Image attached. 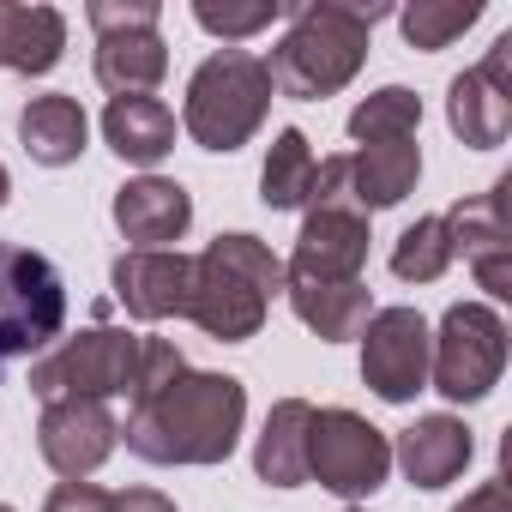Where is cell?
Listing matches in <instances>:
<instances>
[{"mask_svg":"<svg viewBox=\"0 0 512 512\" xmlns=\"http://www.w3.org/2000/svg\"><path fill=\"white\" fill-rule=\"evenodd\" d=\"M187 374V362H181V350H175V338H139V374H133V404H145V398H157L169 380H181Z\"/></svg>","mask_w":512,"mask_h":512,"instance_id":"29","label":"cell"},{"mask_svg":"<svg viewBox=\"0 0 512 512\" xmlns=\"http://www.w3.org/2000/svg\"><path fill=\"white\" fill-rule=\"evenodd\" d=\"M446 121H452V133H458L464 145H476V151H488V145L506 139V127H512V37H500L482 67H470V73L452 79V91H446Z\"/></svg>","mask_w":512,"mask_h":512,"instance_id":"11","label":"cell"},{"mask_svg":"<svg viewBox=\"0 0 512 512\" xmlns=\"http://www.w3.org/2000/svg\"><path fill=\"white\" fill-rule=\"evenodd\" d=\"M362 260H368V217L362 211H308L284 278L344 284V278H362Z\"/></svg>","mask_w":512,"mask_h":512,"instance_id":"14","label":"cell"},{"mask_svg":"<svg viewBox=\"0 0 512 512\" xmlns=\"http://www.w3.org/2000/svg\"><path fill=\"white\" fill-rule=\"evenodd\" d=\"M115 296L133 320H169V314H187V296H193V260L175 247H133L115 260Z\"/></svg>","mask_w":512,"mask_h":512,"instance_id":"13","label":"cell"},{"mask_svg":"<svg viewBox=\"0 0 512 512\" xmlns=\"http://www.w3.org/2000/svg\"><path fill=\"white\" fill-rule=\"evenodd\" d=\"M133 374H139V338L115 332V326H91V332H79L31 362V392L43 404H55V398H97L103 404L115 392H133Z\"/></svg>","mask_w":512,"mask_h":512,"instance_id":"6","label":"cell"},{"mask_svg":"<svg viewBox=\"0 0 512 512\" xmlns=\"http://www.w3.org/2000/svg\"><path fill=\"white\" fill-rule=\"evenodd\" d=\"M482 19V0H416V7L398 13L410 49H446L452 37H464Z\"/></svg>","mask_w":512,"mask_h":512,"instance_id":"27","label":"cell"},{"mask_svg":"<svg viewBox=\"0 0 512 512\" xmlns=\"http://www.w3.org/2000/svg\"><path fill=\"white\" fill-rule=\"evenodd\" d=\"M308 193H314V151H308V139L296 127H284L272 139L266 169H260V199L272 211H296V205H308Z\"/></svg>","mask_w":512,"mask_h":512,"instance_id":"24","label":"cell"},{"mask_svg":"<svg viewBox=\"0 0 512 512\" xmlns=\"http://www.w3.org/2000/svg\"><path fill=\"white\" fill-rule=\"evenodd\" d=\"M109 512H175V500H163L157 488H127V494H109Z\"/></svg>","mask_w":512,"mask_h":512,"instance_id":"32","label":"cell"},{"mask_svg":"<svg viewBox=\"0 0 512 512\" xmlns=\"http://www.w3.org/2000/svg\"><path fill=\"white\" fill-rule=\"evenodd\" d=\"M290 13V31L284 43L272 49L266 73H272V91L284 97H332L344 91L362 61H368V31L386 7H338V0H320V7H284Z\"/></svg>","mask_w":512,"mask_h":512,"instance_id":"3","label":"cell"},{"mask_svg":"<svg viewBox=\"0 0 512 512\" xmlns=\"http://www.w3.org/2000/svg\"><path fill=\"white\" fill-rule=\"evenodd\" d=\"M67 49V19L55 7H13L0 0V67L13 73H49Z\"/></svg>","mask_w":512,"mask_h":512,"instance_id":"20","label":"cell"},{"mask_svg":"<svg viewBox=\"0 0 512 512\" xmlns=\"http://www.w3.org/2000/svg\"><path fill=\"white\" fill-rule=\"evenodd\" d=\"M85 133H91V127H85V109H79L73 97H31L25 115H19V139H25L31 163H43V169L79 163Z\"/></svg>","mask_w":512,"mask_h":512,"instance_id":"21","label":"cell"},{"mask_svg":"<svg viewBox=\"0 0 512 512\" xmlns=\"http://www.w3.org/2000/svg\"><path fill=\"white\" fill-rule=\"evenodd\" d=\"M115 440H121V428H115L109 404H97V398H55V404H43L37 446H43V458L55 464V476L85 482V476L115 452Z\"/></svg>","mask_w":512,"mask_h":512,"instance_id":"12","label":"cell"},{"mask_svg":"<svg viewBox=\"0 0 512 512\" xmlns=\"http://www.w3.org/2000/svg\"><path fill=\"white\" fill-rule=\"evenodd\" d=\"M428 320L416 308H380L362 326V380L374 386V398L386 404H410L428 386Z\"/></svg>","mask_w":512,"mask_h":512,"instance_id":"10","label":"cell"},{"mask_svg":"<svg viewBox=\"0 0 512 512\" xmlns=\"http://www.w3.org/2000/svg\"><path fill=\"white\" fill-rule=\"evenodd\" d=\"M0 512H13V506H0Z\"/></svg>","mask_w":512,"mask_h":512,"instance_id":"35","label":"cell"},{"mask_svg":"<svg viewBox=\"0 0 512 512\" xmlns=\"http://www.w3.org/2000/svg\"><path fill=\"white\" fill-rule=\"evenodd\" d=\"M506 368V326L488 302H452L440 320V338L428 344V374L434 392H446L452 404H476L494 392Z\"/></svg>","mask_w":512,"mask_h":512,"instance_id":"7","label":"cell"},{"mask_svg":"<svg viewBox=\"0 0 512 512\" xmlns=\"http://www.w3.org/2000/svg\"><path fill=\"white\" fill-rule=\"evenodd\" d=\"M308 422H314V404L308 398H278L266 428H260V446H253V470L272 488H302L308 482Z\"/></svg>","mask_w":512,"mask_h":512,"instance_id":"19","label":"cell"},{"mask_svg":"<svg viewBox=\"0 0 512 512\" xmlns=\"http://www.w3.org/2000/svg\"><path fill=\"white\" fill-rule=\"evenodd\" d=\"M163 13H157V0H91V25L97 37L103 31H151Z\"/></svg>","mask_w":512,"mask_h":512,"instance_id":"30","label":"cell"},{"mask_svg":"<svg viewBox=\"0 0 512 512\" xmlns=\"http://www.w3.org/2000/svg\"><path fill=\"white\" fill-rule=\"evenodd\" d=\"M446 266H452V235H446V223L440 217H416L398 235V247H392V272L404 284H434Z\"/></svg>","mask_w":512,"mask_h":512,"instance_id":"26","label":"cell"},{"mask_svg":"<svg viewBox=\"0 0 512 512\" xmlns=\"http://www.w3.org/2000/svg\"><path fill=\"white\" fill-rule=\"evenodd\" d=\"M350 175H356V205H362V211H386V205H398V199L416 187L422 151H416L410 139L362 145V151L350 157Z\"/></svg>","mask_w":512,"mask_h":512,"instance_id":"23","label":"cell"},{"mask_svg":"<svg viewBox=\"0 0 512 512\" xmlns=\"http://www.w3.org/2000/svg\"><path fill=\"white\" fill-rule=\"evenodd\" d=\"M7 193H13V181H7V169H0V205H7Z\"/></svg>","mask_w":512,"mask_h":512,"instance_id":"34","label":"cell"},{"mask_svg":"<svg viewBox=\"0 0 512 512\" xmlns=\"http://www.w3.org/2000/svg\"><path fill=\"white\" fill-rule=\"evenodd\" d=\"M470 428L458 416H422L416 428L398 434V464L416 488H446L464 464H470Z\"/></svg>","mask_w":512,"mask_h":512,"instance_id":"17","label":"cell"},{"mask_svg":"<svg viewBox=\"0 0 512 512\" xmlns=\"http://www.w3.org/2000/svg\"><path fill=\"white\" fill-rule=\"evenodd\" d=\"M392 470V446L374 422H362L356 410H314L308 422V476L344 500H362L386 482Z\"/></svg>","mask_w":512,"mask_h":512,"instance_id":"8","label":"cell"},{"mask_svg":"<svg viewBox=\"0 0 512 512\" xmlns=\"http://www.w3.org/2000/svg\"><path fill=\"white\" fill-rule=\"evenodd\" d=\"M440 223L452 235V260L464 253L476 284L494 302H512V175H500L476 199H458Z\"/></svg>","mask_w":512,"mask_h":512,"instance_id":"9","label":"cell"},{"mask_svg":"<svg viewBox=\"0 0 512 512\" xmlns=\"http://www.w3.org/2000/svg\"><path fill=\"white\" fill-rule=\"evenodd\" d=\"M115 223H121V235H127L133 247H151V253H157V247H169V241L187 235L193 199H187L181 181L145 175V181H127V187L115 193Z\"/></svg>","mask_w":512,"mask_h":512,"instance_id":"15","label":"cell"},{"mask_svg":"<svg viewBox=\"0 0 512 512\" xmlns=\"http://www.w3.org/2000/svg\"><path fill=\"white\" fill-rule=\"evenodd\" d=\"M103 139L115 145V157L127 163H157L175 145V115L157 97H109L103 109Z\"/></svg>","mask_w":512,"mask_h":512,"instance_id":"22","label":"cell"},{"mask_svg":"<svg viewBox=\"0 0 512 512\" xmlns=\"http://www.w3.org/2000/svg\"><path fill=\"white\" fill-rule=\"evenodd\" d=\"M163 73H169V43L157 37V25L151 31H103L97 37V79H103V91L145 97V91L163 85Z\"/></svg>","mask_w":512,"mask_h":512,"instance_id":"18","label":"cell"},{"mask_svg":"<svg viewBox=\"0 0 512 512\" xmlns=\"http://www.w3.org/2000/svg\"><path fill=\"white\" fill-rule=\"evenodd\" d=\"M284 290V260L260 241V235H217L199 260H193V296H187V320L223 344H241L266 326L272 296Z\"/></svg>","mask_w":512,"mask_h":512,"instance_id":"2","label":"cell"},{"mask_svg":"<svg viewBox=\"0 0 512 512\" xmlns=\"http://www.w3.org/2000/svg\"><path fill=\"white\" fill-rule=\"evenodd\" d=\"M284 296L296 308V320L308 332H320L326 344H344V338H362V326L374 320V296L362 278H344V284H320V278H284Z\"/></svg>","mask_w":512,"mask_h":512,"instance_id":"16","label":"cell"},{"mask_svg":"<svg viewBox=\"0 0 512 512\" xmlns=\"http://www.w3.org/2000/svg\"><path fill=\"white\" fill-rule=\"evenodd\" d=\"M67 326V284L55 260L0 241V362L43 356Z\"/></svg>","mask_w":512,"mask_h":512,"instance_id":"5","label":"cell"},{"mask_svg":"<svg viewBox=\"0 0 512 512\" xmlns=\"http://www.w3.org/2000/svg\"><path fill=\"white\" fill-rule=\"evenodd\" d=\"M247 392L235 374H181L157 398L133 404L127 416V452L145 464H223L241 440Z\"/></svg>","mask_w":512,"mask_h":512,"instance_id":"1","label":"cell"},{"mask_svg":"<svg viewBox=\"0 0 512 512\" xmlns=\"http://www.w3.org/2000/svg\"><path fill=\"white\" fill-rule=\"evenodd\" d=\"M43 512H109V494L91 488V482H61Z\"/></svg>","mask_w":512,"mask_h":512,"instance_id":"31","label":"cell"},{"mask_svg":"<svg viewBox=\"0 0 512 512\" xmlns=\"http://www.w3.org/2000/svg\"><path fill=\"white\" fill-rule=\"evenodd\" d=\"M272 109V73L260 55H247V49H223L211 55L193 79H187V133L205 145V151H235L247 145L253 133H260Z\"/></svg>","mask_w":512,"mask_h":512,"instance_id":"4","label":"cell"},{"mask_svg":"<svg viewBox=\"0 0 512 512\" xmlns=\"http://www.w3.org/2000/svg\"><path fill=\"white\" fill-rule=\"evenodd\" d=\"M193 19L211 37H253V31H266L272 19H284V0H247V7H235V0H199Z\"/></svg>","mask_w":512,"mask_h":512,"instance_id":"28","label":"cell"},{"mask_svg":"<svg viewBox=\"0 0 512 512\" xmlns=\"http://www.w3.org/2000/svg\"><path fill=\"white\" fill-rule=\"evenodd\" d=\"M452 512H512V494H506V482H482L464 506H452Z\"/></svg>","mask_w":512,"mask_h":512,"instance_id":"33","label":"cell"},{"mask_svg":"<svg viewBox=\"0 0 512 512\" xmlns=\"http://www.w3.org/2000/svg\"><path fill=\"white\" fill-rule=\"evenodd\" d=\"M416 121H422V97L404 91V85H386V91H374V97H362V103L350 109V139H362V145L410 139Z\"/></svg>","mask_w":512,"mask_h":512,"instance_id":"25","label":"cell"}]
</instances>
